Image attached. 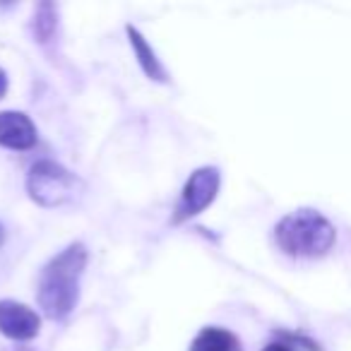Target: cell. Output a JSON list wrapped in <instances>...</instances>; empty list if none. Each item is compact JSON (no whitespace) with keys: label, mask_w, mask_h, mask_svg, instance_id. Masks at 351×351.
Listing matches in <instances>:
<instances>
[{"label":"cell","mask_w":351,"mask_h":351,"mask_svg":"<svg viewBox=\"0 0 351 351\" xmlns=\"http://www.w3.org/2000/svg\"><path fill=\"white\" fill-rule=\"evenodd\" d=\"M84 265H87V248L82 243H73L41 269L39 306L51 320H63L75 308Z\"/></svg>","instance_id":"cell-1"},{"label":"cell","mask_w":351,"mask_h":351,"mask_svg":"<svg viewBox=\"0 0 351 351\" xmlns=\"http://www.w3.org/2000/svg\"><path fill=\"white\" fill-rule=\"evenodd\" d=\"M277 245L296 258H320L335 245V226L315 210H298L287 215L274 229Z\"/></svg>","instance_id":"cell-2"},{"label":"cell","mask_w":351,"mask_h":351,"mask_svg":"<svg viewBox=\"0 0 351 351\" xmlns=\"http://www.w3.org/2000/svg\"><path fill=\"white\" fill-rule=\"evenodd\" d=\"M80 188V181L63 169L56 161H39L29 169V178H27V191H29L32 200L39 202L44 207H58L65 205L75 197Z\"/></svg>","instance_id":"cell-3"},{"label":"cell","mask_w":351,"mask_h":351,"mask_svg":"<svg viewBox=\"0 0 351 351\" xmlns=\"http://www.w3.org/2000/svg\"><path fill=\"white\" fill-rule=\"evenodd\" d=\"M217 191H219V171L215 166L197 169L188 178L186 188L181 193V200L176 205V215H173L176 224H181L183 219H191V217L200 215L207 205H212V200L217 197Z\"/></svg>","instance_id":"cell-4"},{"label":"cell","mask_w":351,"mask_h":351,"mask_svg":"<svg viewBox=\"0 0 351 351\" xmlns=\"http://www.w3.org/2000/svg\"><path fill=\"white\" fill-rule=\"evenodd\" d=\"M41 320L29 306L17 301H0V332L15 341L39 335Z\"/></svg>","instance_id":"cell-5"},{"label":"cell","mask_w":351,"mask_h":351,"mask_svg":"<svg viewBox=\"0 0 351 351\" xmlns=\"http://www.w3.org/2000/svg\"><path fill=\"white\" fill-rule=\"evenodd\" d=\"M0 145L8 149H29L36 145V128L20 111H0Z\"/></svg>","instance_id":"cell-6"},{"label":"cell","mask_w":351,"mask_h":351,"mask_svg":"<svg viewBox=\"0 0 351 351\" xmlns=\"http://www.w3.org/2000/svg\"><path fill=\"white\" fill-rule=\"evenodd\" d=\"M191 351H241V341L236 335L219 327H205L200 335L193 339Z\"/></svg>","instance_id":"cell-7"},{"label":"cell","mask_w":351,"mask_h":351,"mask_svg":"<svg viewBox=\"0 0 351 351\" xmlns=\"http://www.w3.org/2000/svg\"><path fill=\"white\" fill-rule=\"evenodd\" d=\"M125 32H128V36H130V44H132V49H135V56H137V60H140L142 70L147 73V77L156 80V82H166V80H169L166 77V70L161 68L159 58H156L154 51L149 49V44L145 41V36H142L135 27H128Z\"/></svg>","instance_id":"cell-8"},{"label":"cell","mask_w":351,"mask_h":351,"mask_svg":"<svg viewBox=\"0 0 351 351\" xmlns=\"http://www.w3.org/2000/svg\"><path fill=\"white\" fill-rule=\"evenodd\" d=\"M56 32V8L51 3H41L34 15V36L41 44H49Z\"/></svg>","instance_id":"cell-9"},{"label":"cell","mask_w":351,"mask_h":351,"mask_svg":"<svg viewBox=\"0 0 351 351\" xmlns=\"http://www.w3.org/2000/svg\"><path fill=\"white\" fill-rule=\"evenodd\" d=\"M5 92H8V75H5V70L0 68V99L5 97Z\"/></svg>","instance_id":"cell-10"},{"label":"cell","mask_w":351,"mask_h":351,"mask_svg":"<svg viewBox=\"0 0 351 351\" xmlns=\"http://www.w3.org/2000/svg\"><path fill=\"white\" fill-rule=\"evenodd\" d=\"M263 351H291V349H289L287 344H267Z\"/></svg>","instance_id":"cell-11"},{"label":"cell","mask_w":351,"mask_h":351,"mask_svg":"<svg viewBox=\"0 0 351 351\" xmlns=\"http://www.w3.org/2000/svg\"><path fill=\"white\" fill-rule=\"evenodd\" d=\"M3 236H5V234H3V226H0V243H3Z\"/></svg>","instance_id":"cell-12"}]
</instances>
